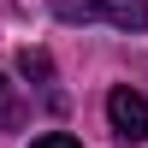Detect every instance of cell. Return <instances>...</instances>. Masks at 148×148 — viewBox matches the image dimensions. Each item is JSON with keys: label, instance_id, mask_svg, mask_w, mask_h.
I'll use <instances>...</instances> for the list:
<instances>
[{"label": "cell", "instance_id": "obj_1", "mask_svg": "<svg viewBox=\"0 0 148 148\" xmlns=\"http://www.w3.org/2000/svg\"><path fill=\"white\" fill-rule=\"evenodd\" d=\"M65 24H113V30H148V0H47Z\"/></svg>", "mask_w": 148, "mask_h": 148}, {"label": "cell", "instance_id": "obj_2", "mask_svg": "<svg viewBox=\"0 0 148 148\" xmlns=\"http://www.w3.org/2000/svg\"><path fill=\"white\" fill-rule=\"evenodd\" d=\"M107 125L119 130V142H148V101L130 83H119V89L107 95Z\"/></svg>", "mask_w": 148, "mask_h": 148}, {"label": "cell", "instance_id": "obj_3", "mask_svg": "<svg viewBox=\"0 0 148 148\" xmlns=\"http://www.w3.org/2000/svg\"><path fill=\"white\" fill-rule=\"evenodd\" d=\"M18 125H24V101H18V89L0 77V130H18Z\"/></svg>", "mask_w": 148, "mask_h": 148}, {"label": "cell", "instance_id": "obj_4", "mask_svg": "<svg viewBox=\"0 0 148 148\" xmlns=\"http://www.w3.org/2000/svg\"><path fill=\"white\" fill-rule=\"evenodd\" d=\"M18 65H24V77H36V83H47V77H53V59H47L42 47H24V53H18Z\"/></svg>", "mask_w": 148, "mask_h": 148}, {"label": "cell", "instance_id": "obj_5", "mask_svg": "<svg viewBox=\"0 0 148 148\" xmlns=\"http://www.w3.org/2000/svg\"><path fill=\"white\" fill-rule=\"evenodd\" d=\"M30 148H83V142L71 136V130H47V136H36Z\"/></svg>", "mask_w": 148, "mask_h": 148}]
</instances>
